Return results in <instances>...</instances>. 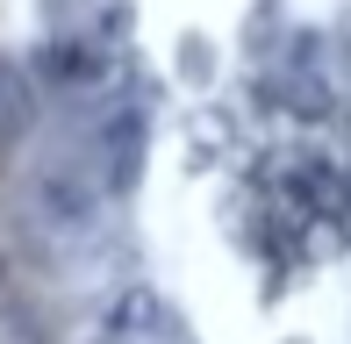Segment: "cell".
<instances>
[{
    "instance_id": "1",
    "label": "cell",
    "mask_w": 351,
    "mask_h": 344,
    "mask_svg": "<svg viewBox=\"0 0 351 344\" xmlns=\"http://www.w3.org/2000/svg\"><path fill=\"white\" fill-rule=\"evenodd\" d=\"M43 14L93 344H351V0Z\"/></svg>"
}]
</instances>
